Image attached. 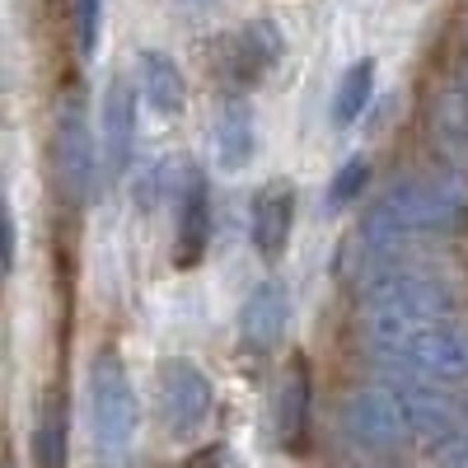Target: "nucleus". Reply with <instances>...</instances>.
I'll use <instances>...</instances> for the list:
<instances>
[{"label": "nucleus", "instance_id": "nucleus-12", "mask_svg": "<svg viewBox=\"0 0 468 468\" xmlns=\"http://www.w3.org/2000/svg\"><path fill=\"white\" fill-rule=\"evenodd\" d=\"M229 75L239 85H253V80H262L267 75V66L282 57V33H277V24H249L244 33H234L229 37Z\"/></svg>", "mask_w": 468, "mask_h": 468}, {"label": "nucleus", "instance_id": "nucleus-7", "mask_svg": "<svg viewBox=\"0 0 468 468\" xmlns=\"http://www.w3.org/2000/svg\"><path fill=\"white\" fill-rule=\"evenodd\" d=\"M99 117H103V169L117 178L132 165V141H136V90H132V80H122V75L108 80Z\"/></svg>", "mask_w": 468, "mask_h": 468}, {"label": "nucleus", "instance_id": "nucleus-15", "mask_svg": "<svg viewBox=\"0 0 468 468\" xmlns=\"http://www.w3.org/2000/svg\"><path fill=\"white\" fill-rule=\"evenodd\" d=\"M351 426H356L361 441H394L403 431V417H399L388 394L366 388V394H356V403H351Z\"/></svg>", "mask_w": 468, "mask_h": 468}, {"label": "nucleus", "instance_id": "nucleus-9", "mask_svg": "<svg viewBox=\"0 0 468 468\" xmlns=\"http://www.w3.org/2000/svg\"><path fill=\"white\" fill-rule=\"evenodd\" d=\"M211 150H216V165L225 174H244L258 154V127H253V112L244 99H229L216 112V127H211Z\"/></svg>", "mask_w": 468, "mask_h": 468}, {"label": "nucleus", "instance_id": "nucleus-6", "mask_svg": "<svg viewBox=\"0 0 468 468\" xmlns=\"http://www.w3.org/2000/svg\"><path fill=\"white\" fill-rule=\"evenodd\" d=\"M291 225H295V187H291L286 178H271L267 187H258L253 216H249L258 258L277 262V258L286 253V244H291Z\"/></svg>", "mask_w": 468, "mask_h": 468}, {"label": "nucleus", "instance_id": "nucleus-4", "mask_svg": "<svg viewBox=\"0 0 468 468\" xmlns=\"http://www.w3.org/2000/svg\"><path fill=\"white\" fill-rule=\"evenodd\" d=\"M211 412V379L192 361H165L160 366V417L169 436H192Z\"/></svg>", "mask_w": 468, "mask_h": 468}, {"label": "nucleus", "instance_id": "nucleus-19", "mask_svg": "<svg viewBox=\"0 0 468 468\" xmlns=\"http://www.w3.org/2000/svg\"><path fill=\"white\" fill-rule=\"evenodd\" d=\"M187 468H229V459H225L220 445H207V450H197V454L187 459Z\"/></svg>", "mask_w": 468, "mask_h": 468}, {"label": "nucleus", "instance_id": "nucleus-16", "mask_svg": "<svg viewBox=\"0 0 468 468\" xmlns=\"http://www.w3.org/2000/svg\"><path fill=\"white\" fill-rule=\"evenodd\" d=\"M436 145L445 154L468 160V90H445L436 103Z\"/></svg>", "mask_w": 468, "mask_h": 468}, {"label": "nucleus", "instance_id": "nucleus-17", "mask_svg": "<svg viewBox=\"0 0 468 468\" xmlns=\"http://www.w3.org/2000/svg\"><path fill=\"white\" fill-rule=\"evenodd\" d=\"M366 183H370V165H366V160H346V165L333 174V183H328V211L351 207V202L366 192Z\"/></svg>", "mask_w": 468, "mask_h": 468}, {"label": "nucleus", "instance_id": "nucleus-10", "mask_svg": "<svg viewBox=\"0 0 468 468\" xmlns=\"http://www.w3.org/2000/svg\"><path fill=\"white\" fill-rule=\"evenodd\" d=\"M291 319V295L282 282H262L249 291L244 300V314H239V333L249 346H277Z\"/></svg>", "mask_w": 468, "mask_h": 468}, {"label": "nucleus", "instance_id": "nucleus-14", "mask_svg": "<svg viewBox=\"0 0 468 468\" xmlns=\"http://www.w3.org/2000/svg\"><path fill=\"white\" fill-rule=\"evenodd\" d=\"M375 94V61L361 57V61H351L342 70V80H337V94H333V127H351L356 117L366 112Z\"/></svg>", "mask_w": 468, "mask_h": 468}, {"label": "nucleus", "instance_id": "nucleus-1", "mask_svg": "<svg viewBox=\"0 0 468 468\" xmlns=\"http://www.w3.org/2000/svg\"><path fill=\"white\" fill-rule=\"evenodd\" d=\"M468 211V187L454 174H417L399 178L394 187L375 202V211L361 220L351 249L361 253L366 267L388 262L403 244L421 239V234H441L454 229Z\"/></svg>", "mask_w": 468, "mask_h": 468}, {"label": "nucleus", "instance_id": "nucleus-5", "mask_svg": "<svg viewBox=\"0 0 468 468\" xmlns=\"http://www.w3.org/2000/svg\"><path fill=\"white\" fill-rule=\"evenodd\" d=\"M211 244V192L197 169H183L178 178V239H174V262L197 267Z\"/></svg>", "mask_w": 468, "mask_h": 468}, {"label": "nucleus", "instance_id": "nucleus-3", "mask_svg": "<svg viewBox=\"0 0 468 468\" xmlns=\"http://www.w3.org/2000/svg\"><path fill=\"white\" fill-rule=\"evenodd\" d=\"M52 169H57V187L66 202H85L94 187V136L90 122L75 99H66L57 108V127H52Z\"/></svg>", "mask_w": 468, "mask_h": 468}, {"label": "nucleus", "instance_id": "nucleus-13", "mask_svg": "<svg viewBox=\"0 0 468 468\" xmlns=\"http://www.w3.org/2000/svg\"><path fill=\"white\" fill-rule=\"evenodd\" d=\"M70 454V421H66V394L52 388L33 421V468H66Z\"/></svg>", "mask_w": 468, "mask_h": 468}, {"label": "nucleus", "instance_id": "nucleus-11", "mask_svg": "<svg viewBox=\"0 0 468 468\" xmlns=\"http://www.w3.org/2000/svg\"><path fill=\"white\" fill-rule=\"evenodd\" d=\"M136 90L150 103V112H160V117H178L187 108V80L165 52H141L136 57Z\"/></svg>", "mask_w": 468, "mask_h": 468}, {"label": "nucleus", "instance_id": "nucleus-8", "mask_svg": "<svg viewBox=\"0 0 468 468\" xmlns=\"http://www.w3.org/2000/svg\"><path fill=\"white\" fill-rule=\"evenodd\" d=\"M271 426H277V445L286 454L304 450L309 436V361L291 356L282 379H277V408H271Z\"/></svg>", "mask_w": 468, "mask_h": 468}, {"label": "nucleus", "instance_id": "nucleus-18", "mask_svg": "<svg viewBox=\"0 0 468 468\" xmlns=\"http://www.w3.org/2000/svg\"><path fill=\"white\" fill-rule=\"evenodd\" d=\"M99 24H103V0H75V43L85 57L99 48Z\"/></svg>", "mask_w": 468, "mask_h": 468}, {"label": "nucleus", "instance_id": "nucleus-2", "mask_svg": "<svg viewBox=\"0 0 468 468\" xmlns=\"http://www.w3.org/2000/svg\"><path fill=\"white\" fill-rule=\"evenodd\" d=\"M136 394L127 366L117 361V351H99L90 366V436H94V454L103 463H117L132 441H136Z\"/></svg>", "mask_w": 468, "mask_h": 468}]
</instances>
